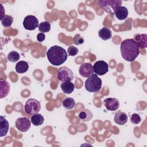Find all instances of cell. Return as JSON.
Instances as JSON below:
<instances>
[{"label": "cell", "instance_id": "6da1fadb", "mask_svg": "<svg viewBox=\"0 0 147 147\" xmlns=\"http://www.w3.org/2000/svg\"><path fill=\"white\" fill-rule=\"evenodd\" d=\"M121 53L122 58L127 61H133L139 55V47L133 38L123 40L121 44Z\"/></svg>", "mask_w": 147, "mask_h": 147}, {"label": "cell", "instance_id": "7a4b0ae2", "mask_svg": "<svg viewBox=\"0 0 147 147\" xmlns=\"http://www.w3.org/2000/svg\"><path fill=\"white\" fill-rule=\"evenodd\" d=\"M47 56L51 64L58 66L63 64L66 61L68 55L63 48L58 45H54L48 50Z\"/></svg>", "mask_w": 147, "mask_h": 147}, {"label": "cell", "instance_id": "3957f363", "mask_svg": "<svg viewBox=\"0 0 147 147\" xmlns=\"http://www.w3.org/2000/svg\"><path fill=\"white\" fill-rule=\"evenodd\" d=\"M121 0H100L98 1L99 6L106 13L114 15L118 7L121 6Z\"/></svg>", "mask_w": 147, "mask_h": 147}, {"label": "cell", "instance_id": "277c9868", "mask_svg": "<svg viewBox=\"0 0 147 147\" xmlns=\"http://www.w3.org/2000/svg\"><path fill=\"white\" fill-rule=\"evenodd\" d=\"M102 80L96 74H92L85 82V88L90 92L99 91L102 87Z\"/></svg>", "mask_w": 147, "mask_h": 147}, {"label": "cell", "instance_id": "5b68a950", "mask_svg": "<svg viewBox=\"0 0 147 147\" xmlns=\"http://www.w3.org/2000/svg\"><path fill=\"white\" fill-rule=\"evenodd\" d=\"M40 102L36 99L32 98L28 99L24 106L25 113L30 115H33L38 113L40 110Z\"/></svg>", "mask_w": 147, "mask_h": 147}, {"label": "cell", "instance_id": "8992f818", "mask_svg": "<svg viewBox=\"0 0 147 147\" xmlns=\"http://www.w3.org/2000/svg\"><path fill=\"white\" fill-rule=\"evenodd\" d=\"M57 78L62 82H71L74 79V73L69 68L61 67L57 70Z\"/></svg>", "mask_w": 147, "mask_h": 147}, {"label": "cell", "instance_id": "52a82bcc", "mask_svg": "<svg viewBox=\"0 0 147 147\" xmlns=\"http://www.w3.org/2000/svg\"><path fill=\"white\" fill-rule=\"evenodd\" d=\"M23 25L26 30H34L38 26V20L34 16L28 15L25 17L23 21Z\"/></svg>", "mask_w": 147, "mask_h": 147}, {"label": "cell", "instance_id": "ba28073f", "mask_svg": "<svg viewBox=\"0 0 147 147\" xmlns=\"http://www.w3.org/2000/svg\"><path fill=\"white\" fill-rule=\"evenodd\" d=\"M94 72L98 75H103L109 71V65L103 60H99L95 62L93 65Z\"/></svg>", "mask_w": 147, "mask_h": 147}, {"label": "cell", "instance_id": "9c48e42d", "mask_svg": "<svg viewBox=\"0 0 147 147\" xmlns=\"http://www.w3.org/2000/svg\"><path fill=\"white\" fill-rule=\"evenodd\" d=\"M31 125V121L26 117H21L17 119L16 121V127L22 132L27 131Z\"/></svg>", "mask_w": 147, "mask_h": 147}, {"label": "cell", "instance_id": "30bf717a", "mask_svg": "<svg viewBox=\"0 0 147 147\" xmlns=\"http://www.w3.org/2000/svg\"><path fill=\"white\" fill-rule=\"evenodd\" d=\"M79 74L84 78H89L94 73L93 66L89 63H84L79 68Z\"/></svg>", "mask_w": 147, "mask_h": 147}, {"label": "cell", "instance_id": "8fae6325", "mask_svg": "<svg viewBox=\"0 0 147 147\" xmlns=\"http://www.w3.org/2000/svg\"><path fill=\"white\" fill-rule=\"evenodd\" d=\"M103 105L110 111H115L119 107V102L117 98H108L103 100Z\"/></svg>", "mask_w": 147, "mask_h": 147}, {"label": "cell", "instance_id": "7c38bea8", "mask_svg": "<svg viewBox=\"0 0 147 147\" xmlns=\"http://www.w3.org/2000/svg\"><path fill=\"white\" fill-rule=\"evenodd\" d=\"M134 40L137 44L139 48L145 49L147 47V35L146 34H136L134 35Z\"/></svg>", "mask_w": 147, "mask_h": 147}, {"label": "cell", "instance_id": "4fadbf2b", "mask_svg": "<svg viewBox=\"0 0 147 147\" xmlns=\"http://www.w3.org/2000/svg\"><path fill=\"white\" fill-rule=\"evenodd\" d=\"M127 114L122 111H118L114 115V122L119 125H123L127 121Z\"/></svg>", "mask_w": 147, "mask_h": 147}, {"label": "cell", "instance_id": "5bb4252c", "mask_svg": "<svg viewBox=\"0 0 147 147\" xmlns=\"http://www.w3.org/2000/svg\"><path fill=\"white\" fill-rule=\"evenodd\" d=\"M9 124L8 121L2 116H0V137L5 136L9 130Z\"/></svg>", "mask_w": 147, "mask_h": 147}, {"label": "cell", "instance_id": "9a60e30c", "mask_svg": "<svg viewBox=\"0 0 147 147\" xmlns=\"http://www.w3.org/2000/svg\"><path fill=\"white\" fill-rule=\"evenodd\" d=\"M0 84V98L2 99L8 95L10 91V84L6 80H1Z\"/></svg>", "mask_w": 147, "mask_h": 147}, {"label": "cell", "instance_id": "2e32d148", "mask_svg": "<svg viewBox=\"0 0 147 147\" xmlns=\"http://www.w3.org/2000/svg\"><path fill=\"white\" fill-rule=\"evenodd\" d=\"M114 14L119 20H123L127 17L128 10L126 7L121 6L117 9Z\"/></svg>", "mask_w": 147, "mask_h": 147}, {"label": "cell", "instance_id": "e0dca14e", "mask_svg": "<svg viewBox=\"0 0 147 147\" xmlns=\"http://www.w3.org/2000/svg\"><path fill=\"white\" fill-rule=\"evenodd\" d=\"M98 35L101 39L107 40L112 37V32L109 28L103 27L99 30Z\"/></svg>", "mask_w": 147, "mask_h": 147}, {"label": "cell", "instance_id": "ac0fdd59", "mask_svg": "<svg viewBox=\"0 0 147 147\" xmlns=\"http://www.w3.org/2000/svg\"><path fill=\"white\" fill-rule=\"evenodd\" d=\"M61 90L67 94H71L75 88V86L71 82H64L60 84Z\"/></svg>", "mask_w": 147, "mask_h": 147}, {"label": "cell", "instance_id": "d6986e66", "mask_svg": "<svg viewBox=\"0 0 147 147\" xmlns=\"http://www.w3.org/2000/svg\"><path fill=\"white\" fill-rule=\"evenodd\" d=\"M15 69L17 73L23 74L28 70L29 64L25 61H20L16 64Z\"/></svg>", "mask_w": 147, "mask_h": 147}, {"label": "cell", "instance_id": "ffe728a7", "mask_svg": "<svg viewBox=\"0 0 147 147\" xmlns=\"http://www.w3.org/2000/svg\"><path fill=\"white\" fill-rule=\"evenodd\" d=\"M78 117L83 122L89 121L93 117L92 112L87 109H86L79 113Z\"/></svg>", "mask_w": 147, "mask_h": 147}, {"label": "cell", "instance_id": "44dd1931", "mask_svg": "<svg viewBox=\"0 0 147 147\" xmlns=\"http://www.w3.org/2000/svg\"><path fill=\"white\" fill-rule=\"evenodd\" d=\"M44 117L40 114H36L33 115L30 118V121L34 126H38L42 125L44 122Z\"/></svg>", "mask_w": 147, "mask_h": 147}, {"label": "cell", "instance_id": "7402d4cb", "mask_svg": "<svg viewBox=\"0 0 147 147\" xmlns=\"http://www.w3.org/2000/svg\"><path fill=\"white\" fill-rule=\"evenodd\" d=\"M62 105L65 109H68V110H71L75 107V102L73 98L68 97V98H65L63 100Z\"/></svg>", "mask_w": 147, "mask_h": 147}, {"label": "cell", "instance_id": "603a6c76", "mask_svg": "<svg viewBox=\"0 0 147 147\" xmlns=\"http://www.w3.org/2000/svg\"><path fill=\"white\" fill-rule=\"evenodd\" d=\"M1 24L5 28H8L11 26L13 22V18L10 15H5L4 17L1 20Z\"/></svg>", "mask_w": 147, "mask_h": 147}, {"label": "cell", "instance_id": "cb8c5ba5", "mask_svg": "<svg viewBox=\"0 0 147 147\" xmlns=\"http://www.w3.org/2000/svg\"><path fill=\"white\" fill-rule=\"evenodd\" d=\"M38 30L41 33H46L51 30V24L48 21L41 22L38 25Z\"/></svg>", "mask_w": 147, "mask_h": 147}, {"label": "cell", "instance_id": "d4e9b609", "mask_svg": "<svg viewBox=\"0 0 147 147\" xmlns=\"http://www.w3.org/2000/svg\"><path fill=\"white\" fill-rule=\"evenodd\" d=\"M20 54L17 52L14 51H11L7 55V60L9 61L13 62V63L17 61L20 59Z\"/></svg>", "mask_w": 147, "mask_h": 147}, {"label": "cell", "instance_id": "484cf974", "mask_svg": "<svg viewBox=\"0 0 147 147\" xmlns=\"http://www.w3.org/2000/svg\"><path fill=\"white\" fill-rule=\"evenodd\" d=\"M84 40L83 37H82L79 34H76L73 38V42L75 45H80L83 44Z\"/></svg>", "mask_w": 147, "mask_h": 147}, {"label": "cell", "instance_id": "4316f807", "mask_svg": "<svg viewBox=\"0 0 147 147\" xmlns=\"http://www.w3.org/2000/svg\"><path fill=\"white\" fill-rule=\"evenodd\" d=\"M141 121V118L139 114L134 113L130 117V122L133 124H138Z\"/></svg>", "mask_w": 147, "mask_h": 147}, {"label": "cell", "instance_id": "83f0119b", "mask_svg": "<svg viewBox=\"0 0 147 147\" xmlns=\"http://www.w3.org/2000/svg\"><path fill=\"white\" fill-rule=\"evenodd\" d=\"M67 51H68V53L69 56H76L78 53L79 51L76 47H75L73 45H71L68 48Z\"/></svg>", "mask_w": 147, "mask_h": 147}, {"label": "cell", "instance_id": "f1b7e54d", "mask_svg": "<svg viewBox=\"0 0 147 147\" xmlns=\"http://www.w3.org/2000/svg\"><path fill=\"white\" fill-rule=\"evenodd\" d=\"M45 35L43 33H40L37 36V39L39 42L43 41L45 40Z\"/></svg>", "mask_w": 147, "mask_h": 147}]
</instances>
